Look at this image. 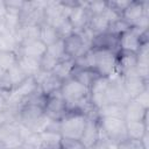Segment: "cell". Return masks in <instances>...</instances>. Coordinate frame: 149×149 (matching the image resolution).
Wrapping results in <instances>:
<instances>
[{"label": "cell", "mask_w": 149, "mask_h": 149, "mask_svg": "<svg viewBox=\"0 0 149 149\" xmlns=\"http://www.w3.org/2000/svg\"><path fill=\"white\" fill-rule=\"evenodd\" d=\"M86 121V114L81 112H68L59 121V133L62 137L80 140Z\"/></svg>", "instance_id": "cell-2"}, {"label": "cell", "mask_w": 149, "mask_h": 149, "mask_svg": "<svg viewBox=\"0 0 149 149\" xmlns=\"http://www.w3.org/2000/svg\"><path fill=\"white\" fill-rule=\"evenodd\" d=\"M130 1H125V0H119V1H107V5L118 14L121 16V14L123 13V10L126 9V7L129 5Z\"/></svg>", "instance_id": "cell-38"}, {"label": "cell", "mask_w": 149, "mask_h": 149, "mask_svg": "<svg viewBox=\"0 0 149 149\" xmlns=\"http://www.w3.org/2000/svg\"><path fill=\"white\" fill-rule=\"evenodd\" d=\"M17 63V54L9 51H0V69L8 71Z\"/></svg>", "instance_id": "cell-31"}, {"label": "cell", "mask_w": 149, "mask_h": 149, "mask_svg": "<svg viewBox=\"0 0 149 149\" xmlns=\"http://www.w3.org/2000/svg\"><path fill=\"white\" fill-rule=\"evenodd\" d=\"M0 141L6 149H15L22 146L23 136L16 120H8L0 126Z\"/></svg>", "instance_id": "cell-7"}, {"label": "cell", "mask_w": 149, "mask_h": 149, "mask_svg": "<svg viewBox=\"0 0 149 149\" xmlns=\"http://www.w3.org/2000/svg\"><path fill=\"white\" fill-rule=\"evenodd\" d=\"M0 149H6V147L2 144V142H1V141H0Z\"/></svg>", "instance_id": "cell-44"}, {"label": "cell", "mask_w": 149, "mask_h": 149, "mask_svg": "<svg viewBox=\"0 0 149 149\" xmlns=\"http://www.w3.org/2000/svg\"><path fill=\"white\" fill-rule=\"evenodd\" d=\"M92 48L95 49H105L113 51L115 54H119V36L113 35L111 33H102L99 35H95L92 41Z\"/></svg>", "instance_id": "cell-15"}, {"label": "cell", "mask_w": 149, "mask_h": 149, "mask_svg": "<svg viewBox=\"0 0 149 149\" xmlns=\"http://www.w3.org/2000/svg\"><path fill=\"white\" fill-rule=\"evenodd\" d=\"M116 149H146L140 140H134L126 137L116 144Z\"/></svg>", "instance_id": "cell-36"}, {"label": "cell", "mask_w": 149, "mask_h": 149, "mask_svg": "<svg viewBox=\"0 0 149 149\" xmlns=\"http://www.w3.org/2000/svg\"><path fill=\"white\" fill-rule=\"evenodd\" d=\"M47 52L49 55H51L52 57H55L56 59H58V61H62L63 58H65L66 55H65V49H64V42H63V40L61 38L57 42L52 43L51 45L47 47Z\"/></svg>", "instance_id": "cell-33"}, {"label": "cell", "mask_w": 149, "mask_h": 149, "mask_svg": "<svg viewBox=\"0 0 149 149\" xmlns=\"http://www.w3.org/2000/svg\"><path fill=\"white\" fill-rule=\"evenodd\" d=\"M108 78L99 77L90 87V101L95 109L107 105Z\"/></svg>", "instance_id": "cell-12"}, {"label": "cell", "mask_w": 149, "mask_h": 149, "mask_svg": "<svg viewBox=\"0 0 149 149\" xmlns=\"http://www.w3.org/2000/svg\"><path fill=\"white\" fill-rule=\"evenodd\" d=\"M14 35L19 44L27 42V41L38 40L40 38V26H19Z\"/></svg>", "instance_id": "cell-23"}, {"label": "cell", "mask_w": 149, "mask_h": 149, "mask_svg": "<svg viewBox=\"0 0 149 149\" xmlns=\"http://www.w3.org/2000/svg\"><path fill=\"white\" fill-rule=\"evenodd\" d=\"M129 28H132V27L122 17H119L115 21H113V22L109 23V27L107 29V33H111L113 35L120 36L121 34H123L125 31H127Z\"/></svg>", "instance_id": "cell-32"}, {"label": "cell", "mask_w": 149, "mask_h": 149, "mask_svg": "<svg viewBox=\"0 0 149 149\" xmlns=\"http://www.w3.org/2000/svg\"><path fill=\"white\" fill-rule=\"evenodd\" d=\"M148 129V120L146 121H126V132L127 137L134 140H141V137L147 133Z\"/></svg>", "instance_id": "cell-25"}, {"label": "cell", "mask_w": 149, "mask_h": 149, "mask_svg": "<svg viewBox=\"0 0 149 149\" xmlns=\"http://www.w3.org/2000/svg\"><path fill=\"white\" fill-rule=\"evenodd\" d=\"M130 98L128 97L126 88L123 86L122 77L119 73H114L108 77V87H107V104H119L126 105Z\"/></svg>", "instance_id": "cell-8"}, {"label": "cell", "mask_w": 149, "mask_h": 149, "mask_svg": "<svg viewBox=\"0 0 149 149\" xmlns=\"http://www.w3.org/2000/svg\"><path fill=\"white\" fill-rule=\"evenodd\" d=\"M59 61L56 59L55 57H52L51 55H49L45 50L44 55L41 57L40 59V64H41V70L43 71H47V72H52V70L55 69V66L57 65Z\"/></svg>", "instance_id": "cell-35"}, {"label": "cell", "mask_w": 149, "mask_h": 149, "mask_svg": "<svg viewBox=\"0 0 149 149\" xmlns=\"http://www.w3.org/2000/svg\"><path fill=\"white\" fill-rule=\"evenodd\" d=\"M61 149H86L80 140L62 137L61 140Z\"/></svg>", "instance_id": "cell-37"}, {"label": "cell", "mask_w": 149, "mask_h": 149, "mask_svg": "<svg viewBox=\"0 0 149 149\" xmlns=\"http://www.w3.org/2000/svg\"><path fill=\"white\" fill-rule=\"evenodd\" d=\"M98 118H122L125 116V106L119 104H107L97 109Z\"/></svg>", "instance_id": "cell-28"}, {"label": "cell", "mask_w": 149, "mask_h": 149, "mask_svg": "<svg viewBox=\"0 0 149 149\" xmlns=\"http://www.w3.org/2000/svg\"><path fill=\"white\" fill-rule=\"evenodd\" d=\"M85 7L91 15L102 14L107 8L106 1H85Z\"/></svg>", "instance_id": "cell-34"}, {"label": "cell", "mask_w": 149, "mask_h": 149, "mask_svg": "<svg viewBox=\"0 0 149 149\" xmlns=\"http://www.w3.org/2000/svg\"><path fill=\"white\" fill-rule=\"evenodd\" d=\"M8 108H9L8 97H7V94L0 92V113H7Z\"/></svg>", "instance_id": "cell-40"}, {"label": "cell", "mask_w": 149, "mask_h": 149, "mask_svg": "<svg viewBox=\"0 0 149 149\" xmlns=\"http://www.w3.org/2000/svg\"><path fill=\"white\" fill-rule=\"evenodd\" d=\"M47 1H24L20 12V26H41Z\"/></svg>", "instance_id": "cell-5"}, {"label": "cell", "mask_w": 149, "mask_h": 149, "mask_svg": "<svg viewBox=\"0 0 149 149\" xmlns=\"http://www.w3.org/2000/svg\"><path fill=\"white\" fill-rule=\"evenodd\" d=\"M90 17L91 14L85 7V1H79L76 7L71 8L68 16L71 26L73 27L74 33H80L81 30H84L88 24Z\"/></svg>", "instance_id": "cell-13"}, {"label": "cell", "mask_w": 149, "mask_h": 149, "mask_svg": "<svg viewBox=\"0 0 149 149\" xmlns=\"http://www.w3.org/2000/svg\"><path fill=\"white\" fill-rule=\"evenodd\" d=\"M45 50H47V45L38 38V40H33V41H27V42L20 43L17 55H23V56L41 59V57L44 55Z\"/></svg>", "instance_id": "cell-16"}, {"label": "cell", "mask_w": 149, "mask_h": 149, "mask_svg": "<svg viewBox=\"0 0 149 149\" xmlns=\"http://www.w3.org/2000/svg\"><path fill=\"white\" fill-rule=\"evenodd\" d=\"M140 105H142L144 108L149 109V87L146 88L144 91H142L136 98H134Z\"/></svg>", "instance_id": "cell-39"}, {"label": "cell", "mask_w": 149, "mask_h": 149, "mask_svg": "<svg viewBox=\"0 0 149 149\" xmlns=\"http://www.w3.org/2000/svg\"><path fill=\"white\" fill-rule=\"evenodd\" d=\"M6 74H7L8 79H9V81H10L12 85H13V90L28 78V77L23 73V71L20 69V66L17 65V63H16L14 66H12L8 71H6Z\"/></svg>", "instance_id": "cell-30"}, {"label": "cell", "mask_w": 149, "mask_h": 149, "mask_svg": "<svg viewBox=\"0 0 149 149\" xmlns=\"http://www.w3.org/2000/svg\"><path fill=\"white\" fill-rule=\"evenodd\" d=\"M42 139L41 149H61V140L62 135L58 132L45 130L40 133Z\"/></svg>", "instance_id": "cell-26"}, {"label": "cell", "mask_w": 149, "mask_h": 149, "mask_svg": "<svg viewBox=\"0 0 149 149\" xmlns=\"http://www.w3.org/2000/svg\"><path fill=\"white\" fill-rule=\"evenodd\" d=\"M72 78H74L76 80H78L80 84H83L84 86H86L90 90V87L99 78V76L92 69H88V68H77L76 66L74 70H73V73H72Z\"/></svg>", "instance_id": "cell-22"}, {"label": "cell", "mask_w": 149, "mask_h": 149, "mask_svg": "<svg viewBox=\"0 0 149 149\" xmlns=\"http://www.w3.org/2000/svg\"><path fill=\"white\" fill-rule=\"evenodd\" d=\"M15 149H24V148H23V147L21 146V147H17V148H15Z\"/></svg>", "instance_id": "cell-45"}, {"label": "cell", "mask_w": 149, "mask_h": 149, "mask_svg": "<svg viewBox=\"0 0 149 149\" xmlns=\"http://www.w3.org/2000/svg\"><path fill=\"white\" fill-rule=\"evenodd\" d=\"M66 57L77 59L84 56L92 48V41L80 33H73L70 36L63 38Z\"/></svg>", "instance_id": "cell-6"}, {"label": "cell", "mask_w": 149, "mask_h": 149, "mask_svg": "<svg viewBox=\"0 0 149 149\" xmlns=\"http://www.w3.org/2000/svg\"><path fill=\"white\" fill-rule=\"evenodd\" d=\"M8 120H10V118H9V115H8L7 113H0V126H1L3 122L8 121Z\"/></svg>", "instance_id": "cell-42"}, {"label": "cell", "mask_w": 149, "mask_h": 149, "mask_svg": "<svg viewBox=\"0 0 149 149\" xmlns=\"http://www.w3.org/2000/svg\"><path fill=\"white\" fill-rule=\"evenodd\" d=\"M40 40L47 47H49L52 43L61 40V37H59V34H58L56 28H54L47 23H42L40 26Z\"/></svg>", "instance_id": "cell-29"}, {"label": "cell", "mask_w": 149, "mask_h": 149, "mask_svg": "<svg viewBox=\"0 0 149 149\" xmlns=\"http://www.w3.org/2000/svg\"><path fill=\"white\" fill-rule=\"evenodd\" d=\"M5 73H6V71H3V70H1V69H0V80L2 79V77L5 76Z\"/></svg>", "instance_id": "cell-43"}, {"label": "cell", "mask_w": 149, "mask_h": 149, "mask_svg": "<svg viewBox=\"0 0 149 149\" xmlns=\"http://www.w3.org/2000/svg\"><path fill=\"white\" fill-rule=\"evenodd\" d=\"M15 120L26 126L33 133H42L47 130L51 122L45 115L43 107L34 104H23L17 111Z\"/></svg>", "instance_id": "cell-1"}, {"label": "cell", "mask_w": 149, "mask_h": 149, "mask_svg": "<svg viewBox=\"0 0 149 149\" xmlns=\"http://www.w3.org/2000/svg\"><path fill=\"white\" fill-rule=\"evenodd\" d=\"M148 108H144L135 99H130L125 105V121H146L148 120Z\"/></svg>", "instance_id": "cell-17"}, {"label": "cell", "mask_w": 149, "mask_h": 149, "mask_svg": "<svg viewBox=\"0 0 149 149\" xmlns=\"http://www.w3.org/2000/svg\"><path fill=\"white\" fill-rule=\"evenodd\" d=\"M74 68H76L74 59H71L69 57H65V58H63L62 61H59L57 63V65L52 70V73L58 79H61L62 81H64V80H66V79H69V78L72 77V73H73Z\"/></svg>", "instance_id": "cell-21"}, {"label": "cell", "mask_w": 149, "mask_h": 149, "mask_svg": "<svg viewBox=\"0 0 149 149\" xmlns=\"http://www.w3.org/2000/svg\"><path fill=\"white\" fill-rule=\"evenodd\" d=\"M34 79H35V81L38 86V90L45 97L59 91L61 86H62V83H63L52 72H47V71H43V70H41L34 77Z\"/></svg>", "instance_id": "cell-11"}, {"label": "cell", "mask_w": 149, "mask_h": 149, "mask_svg": "<svg viewBox=\"0 0 149 149\" xmlns=\"http://www.w3.org/2000/svg\"><path fill=\"white\" fill-rule=\"evenodd\" d=\"M101 139L118 144L127 137L126 121L122 118H98Z\"/></svg>", "instance_id": "cell-3"}, {"label": "cell", "mask_w": 149, "mask_h": 149, "mask_svg": "<svg viewBox=\"0 0 149 149\" xmlns=\"http://www.w3.org/2000/svg\"><path fill=\"white\" fill-rule=\"evenodd\" d=\"M136 68V54L130 52H119L116 61V73L121 77L132 73Z\"/></svg>", "instance_id": "cell-19"}, {"label": "cell", "mask_w": 149, "mask_h": 149, "mask_svg": "<svg viewBox=\"0 0 149 149\" xmlns=\"http://www.w3.org/2000/svg\"><path fill=\"white\" fill-rule=\"evenodd\" d=\"M135 71L146 80H149V42L142 44L136 54Z\"/></svg>", "instance_id": "cell-18"}, {"label": "cell", "mask_w": 149, "mask_h": 149, "mask_svg": "<svg viewBox=\"0 0 149 149\" xmlns=\"http://www.w3.org/2000/svg\"><path fill=\"white\" fill-rule=\"evenodd\" d=\"M45 115L54 121H61L64 115L68 113V107L66 104L61 95V92L57 91L50 95H47L45 102L43 106Z\"/></svg>", "instance_id": "cell-9"}, {"label": "cell", "mask_w": 149, "mask_h": 149, "mask_svg": "<svg viewBox=\"0 0 149 149\" xmlns=\"http://www.w3.org/2000/svg\"><path fill=\"white\" fill-rule=\"evenodd\" d=\"M122 81H123L126 92L130 99L136 98L142 91H144L146 88L149 87V85H148L149 80H146L144 78H142L140 74L136 73V71L123 76Z\"/></svg>", "instance_id": "cell-14"}, {"label": "cell", "mask_w": 149, "mask_h": 149, "mask_svg": "<svg viewBox=\"0 0 149 149\" xmlns=\"http://www.w3.org/2000/svg\"><path fill=\"white\" fill-rule=\"evenodd\" d=\"M17 65L27 77H35L41 71L40 59L37 58L17 55Z\"/></svg>", "instance_id": "cell-20"}, {"label": "cell", "mask_w": 149, "mask_h": 149, "mask_svg": "<svg viewBox=\"0 0 149 149\" xmlns=\"http://www.w3.org/2000/svg\"><path fill=\"white\" fill-rule=\"evenodd\" d=\"M100 140H101V132L99 127L97 109H94L87 115V121L84 132L80 136V141L85 148H90L95 143H98Z\"/></svg>", "instance_id": "cell-10"}, {"label": "cell", "mask_w": 149, "mask_h": 149, "mask_svg": "<svg viewBox=\"0 0 149 149\" xmlns=\"http://www.w3.org/2000/svg\"><path fill=\"white\" fill-rule=\"evenodd\" d=\"M149 42L148 30H140L137 28H129L119 36V49L121 52L137 54L143 43ZM119 51V52H120Z\"/></svg>", "instance_id": "cell-4"}, {"label": "cell", "mask_w": 149, "mask_h": 149, "mask_svg": "<svg viewBox=\"0 0 149 149\" xmlns=\"http://www.w3.org/2000/svg\"><path fill=\"white\" fill-rule=\"evenodd\" d=\"M19 42L15 35L8 30L0 31V51H9L17 54Z\"/></svg>", "instance_id": "cell-27"}, {"label": "cell", "mask_w": 149, "mask_h": 149, "mask_svg": "<svg viewBox=\"0 0 149 149\" xmlns=\"http://www.w3.org/2000/svg\"><path fill=\"white\" fill-rule=\"evenodd\" d=\"M109 23H111V21L105 15V13L98 14V15H91L87 28L94 35H99V34H102V33L107 31V29L109 27Z\"/></svg>", "instance_id": "cell-24"}, {"label": "cell", "mask_w": 149, "mask_h": 149, "mask_svg": "<svg viewBox=\"0 0 149 149\" xmlns=\"http://www.w3.org/2000/svg\"><path fill=\"white\" fill-rule=\"evenodd\" d=\"M86 149H109V142L101 139L98 143H95L94 146H92L90 148H86Z\"/></svg>", "instance_id": "cell-41"}]
</instances>
